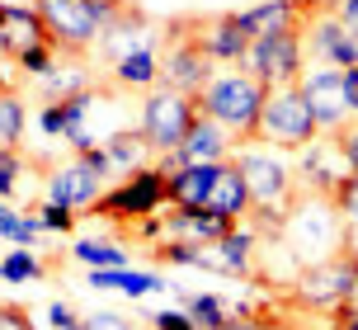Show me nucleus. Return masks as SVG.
Wrapping results in <instances>:
<instances>
[{
  "label": "nucleus",
  "mask_w": 358,
  "mask_h": 330,
  "mask_svg": "<svg viewBox=\"0 0 358 330\" xmlns=\"http://www.w3.org/2000/svg\"><path fill=\"white\" fill-rule=\"evenodd\" d=\"M268 99V85L259 76H250L245 66H227L208 80V90L198 94V113H208L213 123L231 132L236 142H255V123Z\"/></svg>",
  "instance_id": "obj_1"
},
{
  "label": "nucleus",
  "mask_w": 358,
  "mask_h": 330,
  "mask_svg": "<svg viewBox=\"0 0 358 330\" xmlns=\"http://www.w3.org/2000/svg\"><path fill=\"white\" fill-rule=\"evenodd\" d=\"M321 137V123L306 104L302 85H278L268 90L264 109H259V123H255V142L273 151H302Z\"/></svg>",
  "instance_id": "obj_2"
},
{
  "label": "nucleus",
  "mask_w": 358,
  "mask_h": 330,
  "mask_svg": "<svg viewBox=\"0 0 358 330\" xmlns=\"http://www.w3.org/2000/svg\"><path fill=\"white\" fill-rule=\"evenodd\" d=\"M123 0H43L38 15L52 34L57 52H85L90 43H99L104 29L123 15Z\"/></svg>",
  "instance_id": "obj_3"
},
{
  "label": "nucleus",
  "mask_w": 358,
  "mask_h": 330,
  "mask_svg": "<svg viewBox=\"0 0 358 330\" xmlns=\"http://www.w3.org/2000/svg\"><path fill=\"white\" fill-rule=\"evenodd\" d=\"M236 170L250 189V217L245 222H264V227H283L287 222V208H292V175L287 165L273 156V147L264 151H241L236 156Z\"/></svg>",
  "instance_id": "obj_4"
},
{
  "label": "nucleus",
  "mask_w": 358,
  "mask_h": 330,
  "mask_svg": "<svg viewBox=\"0 0 358 330\" xmlns=\"http://www.w3.org/2000/svg\"><path fill=\"white\" fill-rule=\"evenodd\" d=\"M161 85L184 94H203L208 80L217 76V62L208 57L203 38H198V19H170L161 38Z\"/></svg>",
  "instance_id": "obj_5"
},
{
  "label": "nucleus",
  "mask_w": 358,
  "mask_h": 330,
  "mask_svg": "<svg viewBox=\"0 0 358 330\" xmlns=\"http://www.w3.org/2000/svg\"><path fill=\"white\" fill-rule=\"evenodd\" d=\"M302 94L321 132H340L344 123H354L358 113V66H311L302 71Z\"/></svg>",
  "instance_id": "obj_6"
},
{
  "label": "nucleus",
  "mask_w": 358,
  "mask_h": 330,
  "mask_svg": "<svg viewBox=\"0 0 358 330\" xmlns=\"http://www.w3.org/2000/svg\"><path fill=\"white\" fill-rule=\"evenodd\" d=\"M306 24L302 29H278V34H259L250 43V52H245V71L259 76L268 90H278V85H297L306 71Z\"/></svg>",
  "instance_id": "obj_7"
},
{
  "label": "nucleus",
  "mask_w": 358,
  "mask_h": 330,
  "mask_svg": "<svg viewBox=\"0 0 358 330\" xmlns=\"http://www.w3.org/2000/svg\"><path fill=\"white\" fill-rule=\"evenodd\" d=\"M354 274H358V250H344V255H330V259H316L306 264L297 283H292V297L311 307V312H340L349 302V288H354Z\"/></svg>",
  "instance_id": "obj_8"
},
{
  "label": "nucleus",
  "mask_w": 358,
  "mask_h": 330,
  "mask_svg": "<svg viewBox=\"0 0 358 330\" xmlns=\"http://www.w3.org/2000/svg\"><path fill=\"white\" fill-rule=\"evenodd\" d=\"M198 118V94H184V90H146L142 99V137L151 142L156 151H175L184 142V132L194 128Z\"/></svg>",
  "instance_id": "obj_9"
},
{
  "label": "nucleus",
  "mask_w": 358,
  "mask_h": 330,
  "mask_svg": "<svg viewBox=\"0 0 358 330\" xmlns=\"http://www.w3.org/2000/svg\"><path fill=\"white\" fill-rule=\"evenodd\" d=\"M156 208H170V175L161 165H142L123 180V189H104V199L94 203V217H151Z\"/></svg>",
  "instance_id": "obj_10"
},
{
  "label": "nucleus",
  "mask_w": 358,
  "mask_h": 330,
  "mask_svg": "<svg viewBox=\"0 0 358 330\" xmlns=\"http://www.w3.org/2000/svg\"><path fill=\"white\" fill-rule=\"evenodd\" d=\"M108 180L99 175V170H90L80 156H76L71 165H62V170H52L48 175V184H43V199L48 203H62V208H76V213H90L94 203L104 199Z\"/></svg>",
  "instance_id": "obj_11"
},
{
  "label": "nucleus",
  "mask_w": 358,
  "mask_h": 330,
  "mask_svg": "<svg viewBox=\"0 0 358 330\" xmlns=\"http://www.w3.org/2000/svg\"><path fill=\"white\" fill-rule=\"evenodd\" d=\"M231 147H236V137L222 123H213L208 113H198L194 118V128L184 132V142L175 147L179 165H222V161H231Z\"/></svg>",
  "instance_id": "obj_12"
},
{
  "label": "nucleus",
  "mask_w": 358,
  "mask_h": 330,
  "mask_svg": "<svg viewBox=\"0 0 358 330\" xmlns=\"http://www.w3.org/2000/svg\"><path fill=\"white\" fill-rule=\"evenodd\" d=\"M302 175L311 180V189L316 194H325V199H335V189H340L354 170H349V156H344L340 147V132H335V142H311V151H302Z\"/></svg>",
  "instance_id": "obj_13"
},
{
  "label": "nucleus",
  "mask_w": 358,
  "mask_h": 330,
  "mask_svg": "<svg viewBox=\"0 0 358 330\" xmlns=\"http://www.w3.org/2000/svg\"><path fill=\"white\" fill-rule=\"evenodd\" d=\"M52 34H48V24L38 10H10V5H0V52L19 62L24 52H34V48H48Z\"/></svg>",
  "instance_id": "obj_14"
},
{
  "label": "nucleus",
  "mask_w": 358,
  "mask_h": 330,
  "mask_svg": "<svg viewBox=\"0 0 358 330\" xmlns=\"http://www.w3.org/2000/svg\"><path fill=\"white\" fill-rule=\"evenodd\" d=\"M306 29H311V57L321 66H358V34H349L335 15H316Z\"/></svg>",
  "instance_id": "obj_15"
},
{
  "label": "nucleus",
  "mask_w": 358,
  "mask_h": 330,
  "mask_svg": "<svg viewBox=\"0 0 358 330\" xmlns=\"http://www.w3.org/2000/svg\"><path fill=\"white\" fill-rule=\"evenodd\" d=\"M198 38L213 57L217 66H241L245 52H250V34L241 29V15H217V19H203L198 24Z\"/></svg>",
  "instance_id": "obj_16"
},
{
  "label": "nucleus",
  "mask_w": 358,
  "mask_h": 330,
  "mask_svg": "<svg viewBox=\"0 0 358 330\" xmlns=\"http://www.w3.org/2000/svg\"><path fill=\"white\" fill-rule=\"evenodd\" d=\"M250 245H255V236L236 222L231 231L222 241H213V245H198V269H217V274H231V278H245L250 274Z\"/></svg>",
  "instance_id": "obj_17"
},
{
  "label": "nucleus",
  "mask_w": 358,
  "mask_h": 330,
  "mask_svg": "<svg viewBox=\"0 0 358 330\" xmlns=\"http://www.w3.org/2000/svg\"><path fill=\"white\" fill-rule=\"evenodd\" d=\"M236 222L231 217H217L213 208H175L170 203V213H165V231L179 241H194V245H213L231 231Z\"/></svg>",
  "instance_id": "obj_18"
},
{
  "label": "nucleus",
  "mask_w": 358,
  "mask_h": 330,
  "mask_svg": "<svg viewBox=\"0 0 358 330\" xmlns=\"http://www.w3.org/2000/svg\"><path fill=\"white\" fill-rule=\"evenodd\" d=\"M311 19V5L306 0H264L255 10H241V29L250 34V43L259 34H278V29H302Z\"/></svg>",
  "instance_id": "obj_19"
},
{
  "label": "nucleus",
  "mask_w": 358,
  "mask_h": 330,
  "mask_svg": "<svg viewBox=\"0 0 358 330\" xmlns=\"http://www.w3.org/2000/svg\"><path fill=\"white\" fill-rule=\"evenodd\" d=\"M222 165H179L175 175H170V203H175V208H208Z\"/></svg>",
  "instance_id": "obj_20"
},
{
  "label": "nucleus",
  "mask_w": 358,
  "mask_h": 330,
  "mask_svg": "<svg viewBox=\"0 0 358 330\" xmlns=\"http://www.w3.org/2000/svg\"><path fill=\"white\" fill-rule=\"evenodd\" d=\"M208 208H213L217 217H231V222H245V217H250V189H245V180H241L236 161L222 165V175H217V184H213Z\"/></svg>",
  "instance_id": "obj_21"
},
{
  "label": "nucleus",
  "mask_w": 358,
  "mask_h": 330,
  "mask_svg": "<svg viewBox=\"0 0 358 330\" xmlns=\"http://www.w3.org/2000/svg\"><path fill=\"white\" fill-rule=\"evenodd\" d=\"M90 288H113L127 297H146V293H165L170 283L161 274H142V269H90Z\"/></svg>",
  "instance_id": "obj_22"
},
{
  "label": "nucleus",
  "mask_w": 358,
  "mask_h": 330,
  "mask_svg": "<svg viewBox=\"0 0 358 330\" xmlns=\"http://www.w3.org/2000/svg\"><path fill=\"white\" fill-rule=\"evenodd\" d=\"M113 80L123 90H156V80H161V57H156V48L113 62Z\"/></svg>",
  "instance_id": "obj_23"
},
{
  "label": "nucleus",
  "mask_w": 358,
  "mask_h": 330,
  "mask_svg": "<svg viewBox=\"0 0 358 330\" xmlns=\"http://www.w3.org/2000/svg\"><path fill=\"white\" fill-rule=\"evenodd\" d=\"M104 147H108V156H113V170H123V175L142 170L146 156L156 151V147H151V142L142 137V128H137V132H118V137H108Z\"/></svg>",
  "instance_id": "obj_24"
},
{
  "label": "nucleus",
  "mask_w": 358,
  "mask_h": 330,
  "mask_svg": "<svg viewBox=\"0 0 358 330\" xmlns=\"http://www.w3.org/2000/svg\"><path fill=\"white\" fill-rule=\"evenodd\" d=\"M0 236L10 241V245H24V250H29V245H38V241H43V222L15 213L10 203L0 199Z\"/></svg>",
  "instance_id": "obj_25"
},
{
  "label": "nucleus",
  "mask_w": 358,
  "mask_h": 330,
  "mask_svg": "<svg viewBox=\"0 0 358 330\" xmlns=\"http://www.w3.org/2000/svg\"><path fill=\"white\" fill-rule=\"evenodd\" d=\"M184 312H189V321H194V330H222L227 326V307H222V297L213 293H189L184 297Z\"/></svg>",
  "instance_id": "obj_26"
},
{
  "label": "nucleus",
  "mask_w": 358,
  "mask_h": 330,
  "mask_svg": "<svg viewBox=\"0 0 358 330\" xmlns=\"http://www.w3.org/2000/svg\"><path fill=\"white\" fill-rule=\"evenodd\" d=\"M71 255L80 259V264H90V269H123L127 264V250L113 245V241H76Z\"/></svg>",
  "instance_id": "obj_27"
},
{
  "label": "nucleus",
  "mask_w": 358,
  "mask_h": 330,
  "mask_svg": "<svg viewBox=\"0 0 358 330\" xmlns=\"http://www.w3.org/2000/svg\"><path fill=\"white\" fill-rule=\"evenodd\" d=\"M71 94H85V71H76V66H52V71L43 76V104L71 99Z\"/></svg>",
  "instance_id": "obj_28"
},
{
  "label": "nucleus",
  "mask_w": 358,
  "mask_h": 330,
  "mask_svg": "<svg viewBox=\"0 0 358 330\" xmlns=\"http://www.w3.org/2000/svg\"><path fill=\"white\" fill-rule=\"evenodd\" d=\"M24 123H29V113L19 104V94L0 90V147H19L24 142Z\"/></svg>",
  "instance_id": "obj_29"
},
{
  "label": "nucleus",
  "mask_w": 358,
  "mask_h": 330,
  "mask_svg": "<svg viewBox=\"0 0 358 330\" xmlns=\"http://www.w3.org/2000/svg\"><path fill=\"white\" fill-rule=\"evenodd\" d=\"M24 170H29L24 147H0V199H15V194H19Z\"/></svg>",
  "instance_id": "obj_30"
},
{
  "label": "nucleus",
  "mask_w": 358,
  "mask_h": 330,
  "mask_svg": "<svg viewBox=\"0 0 358 330\" xmlns=\"http://www.w3.org/2000/svg\"><path fill=\"white\" fill-rule=\"evenodd\" d=\"M43 274H48V269H43L24 245H15V250L5 255V283H34V278H43Z\"/></svg>",
  "instance_id": "obj_31"
},
{
  "label": "nucleus",
  "mask_w": 358,
  "mask_h": 330,
  "mask_svg": "<svg viewBox=\"0 0 358 330\" xmlns=\"http://www.w3.org/2000/svg\"><path fill=\"white\" fill-rule=\"evenodd\" d=\"M151 259H161V264H194L198 245H194V241L170 236V241H156V245H151Z\"/></svg>",
  "instance_id": "obj_32"
},
{
  "label": "nucleus",
  "mask_w": 358,
  "mask_h": 330,
  "mask_svg": "<svg viewBox=\"0 0 358 330\" xmlns=\"http://www.w3.org/2000/svg\"><path fill=\"white\" fill-rule=\"evenodd\" d=\"M38 128H43V137H66V128H71V104H66V99L43 104V113H38Z\"/></svg>",
  "instance_id": "obj_33"
},
{
  "label": "nucleus",
  "mask_w": 358,
  "mask_h": 330,
  "mask_svg": "<svg viewBox=\"0 0 358 330\" xmlns=\"http://www.w3.org/2000/svg\"><path fill=\"white\" fill-rule=\"evenodd\" d=\"M335 208H340V217L349 222V231H358V175H349V180L335 189Z\"/></svg>",
  "instance_id": "obj_34"
},
{
  "label": "nucleus",
  "mask_w": 358,
  "mask_h": 330,
  "mask_svg": "<svg viewBox=\"0 0 358 330\" xmlns=\"http://www.w3.org/2000/svg\"><path fill=\"white\" fill-rule=\"evenodd\" d=\"M38 222H43L48 231H76V208H62V203H48V199H43Z\"/></svg>",
  "instance_id": "obj_35"
},
{
  "label": "nucleus",
  "mask_w": 358,
  "mask_h": 330,
  "mask_svg": "<svg viewBox=\"0 0 358 330\" xmlns=\"http://www.w3.org/2000/svg\"><path fill=\"white\" fill-rule=\"evenodd\" d=\"M151 326L156 330H194V321H189L184 307H165V312H151Z\"/></svg>",
  "instance_id": "obj_36"
},
{
  "label": "nucleus",
  "mask_w": 358,
  "mask_h": 330,
  "mask_svg": "<svg viewBox=\"0 0 358 330\" xmlns=\"http://www.w3.org/2000/svg\"><path fill=\"white\" fill-rule=\"evenodd\" d=\"M80 326H85V330H137L132 321H123V316H113V312H94V316H80Z\"/></svg>",
  "instance_id": "obj_37"
},
{
  "label": "nucleus",
  "mask_w": 358,
  "mask_h": 330,
  "mask_svg": "<svg viewBox=\"0 0 358 330\" xmlns=\"http://www.w3.org/2000/svg\"><path fill=\"white\" fill-rule=\"evenodd\" d=\"M80 161H85L90 170H99L104 180H108V175H113V156H108V147H94V142H90V147L80 151Z\"/></svg>",
  "instance_id": "obj_38"
},
{
  "label": "nucleus",
  "mask_w": 358,
  "mask_h": 330,
  "mask_svg": "<svg viewBox=\"0 0 358 330\" xmlns=\"http://www.w3.org/2000/svg\"><path fill=\"white\" fill-rule=\"evenodd\" d=\"M0 330H34V321H29V312H24V307L0 302Z\"/></svg>",
  "instance_id": "obj_39"
},
{
  "label": "nucleus",
  "mask_w": 358,
  "mask_h": 330,
  "mask_svg": "<svg viewBox=\"0 0 358 330\" xmlns=\"http://www.w3.org/2000/svg\"><path fill=\"white\" fill-rule=\"evenodd\" d=\"M48 326L52 330H71V326H80V316H76L66 302H52V307H48Z\"/></svg>",
  "instance_id": "obj_40"
},
{
  "label": "nucleus",
  "mask_w": 358,
  "mask_h": 330,
  "mask_svg": "<svg viewBox=\"0 0 358 330\" xmlns=\"http://www.w3.org/2000/svg\"><path fill=\"white\" fill-rule=\"evenodd\" d=\"M340 147H344V156H349V170L358 175V123H344L340 128Z\"/></svg>",
  "instance_id": "obj_41"
},
{
  "label": "nucleus",
  "mask_w": 358,
  "mask_h": 330,
  "mask_svg": "<svg viewBox=\"0 0 358 330\" xmlns=\"http://www.w3.org/2000/svg\"><path fill=\"white\" fill-rule=\"evenodd\" d=\"M222 330H283V326H268V321H259V316H250V312H236V316H227Z\"/></svg>",
  "instance_id": "obj_42"
},
{
  "label": "nucleus",
  "mask_w": 358,
  "mask_h": 330,
  "mask_svg": "<svg viewBox=\"0 0 358 330\" xmlns=\"http://www.w3.org/2000/svg\"><path fill=\"white\" fill-rule=\"evenodd\" d=\"M330 15L340 19V24L349 29V34H358V0H340V5H335Z\"/></svg>",
  "instance_id": "obj_43"
},
{
  "label": "nucleus",
  "mask_w": 358,
  "mask_h": 330,
  "mask_svg": "<svg viewBox=\"0 0 358 330\" xmlns=\"http://www.w3.org/2000/svg\"><path fill=\"white\" fill-rule=\"evenodd\" d=\"M335 326L340 330H358V307H340V312H335Z\"/></svg>",
  "instance_id": "obj_44"
},
{
  "label": "nucleus",
  "mask_w": 358,
  "mask_h": 330,
  "mask_svg": "<svg viewBox=\"0 0 358 330\" xmlns=\"http://www.w3.org/2000/svg\"><path fill=\"white\" fill-rule=\"evenodd\" d=\"M0 5H10V10H38L43 0H0Z\"/></svg>",
  "instance_id": "obj_45"
},
{
  "label": "nucleus",
  "mask_w": 358,
  "mask_h": 330,
  "mask_svg": "<svg viewBox=\"0 0 358 330\" xmlns=\"http://www.w3.org/2000/svg\"><path fill=\"white\" fill-rule=\"evenodd\" d=\"M335 5H340V0H316L311 10H335Z\"/></svg>",
  "instance_id": "obj_46"
},
{
  "label": "nucleus",
  "mask_w": 358,
  "mask_h": 330,
  "mask_svg": "<svg viewBox=\"0 0 358 330\" xmlns=\"http://www.w3.org/2000/svg\"><path fill=\"white\" fill-rule=\"evenodd\" d=\"M0 278H5V259H0Z\"/></svg>",
  "instance_id": "obj_47"
},
{
  "label": "nucleus",
  "mask_w": 358,
  "mask_h": 330,
  "mask_svg": "<svg viewBox=\"0 0 358 330\" xmlns=\"http://www.w3.org/2000/svg\"><path fill=\"white\" fill-rule=\"evenodd\" d=\"M71 330H85V326H71Z\"/></svg>",
  "instance_id": "obj_48"
}]
</instances>
